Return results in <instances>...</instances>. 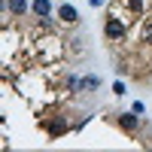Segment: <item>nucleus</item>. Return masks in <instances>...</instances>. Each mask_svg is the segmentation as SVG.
<instances>
[{
  "mask_svg": "<svg viewBox=\"0 0 152 152\" xmlns=\"http://www.w3.org/2000/svg\"><path fill=\"white\" fill-rule=\"evenodd\" d=\"M31 12L40 18H52V6H49V0H34L31 3Z\"/></svg>",
  "mask_w": 152,
  "mask_h": 152,
  "instance_id": "nucleus-5",
  "label": "nucleus"
},
{
  "mask_svg": "<svg viewBox=\"0 0 152 152\" xmlns=\"http://www.w3.org/2000/svg\"><path fill=\"white\" fill-rule=\"evenodd\" d=\"M116 122H119V128H122V131H137V128H140V119H137L134 113H122Z\"/></svg>",
  "mask_w": 152,
  "mask_h": 152,
  "instance_id": "nucleus-4",
  "label": "nucleus"
},
{
  "mask_svg": "<svg viewBox=\"0 0 152 152\" xmlns=\"http://www.w3.org/2000/svg\"><path fill=\"white\" fill-rule=\"evenodd\" d=\"M43 128H46V134H49V137H61V134L70 128V122H67L64 116H55V119H49Z\"/></svg>",
  "mask_w": 152,
  "mask_h": 152,
  "instance_id": "nucleus-2",
  "label": "nucleus"
},
{
  "mask_svg": "<svg viewBox=\"0 0 152 152\" xmlns=\"http://www.w3.org/2000/svg\"><path fill=\"white\" fill-rule=\"evenodd\" d=\"M125 34H128V28H125V21L119 15H110L104 21V37H107V40H122Z\"/></svg>",
  "mask_w": 152,
  "mask_h": 152,
  "instance_id": "nucleus-1",
  "label": "nucleus"
},
{
  "mask_svg": "<svg viewBox=\"0 0 152 152\" xmlns=\"http://www.w3.org/2000/svg\"><path fill=\"white\" fill-rule=\"evenodd\" d=\"M28 9H31L28 0H6V12H9V15H15V18H21Z\"/></svg>",
  "mask_w": 152,
  "mask_h": 152,
  "instance_id": "nucleus-3",
  "label": "nucleus"
},
{
  "mask_svg": "<svg viewBox=\"0 0 152 152\" xmlns=\"http://www.w3.org/2000/svg\"><path fill=\"white\" fill-rule=\"evenodd\" d=\"M143 40H146V43H152V24H149V28L143 31Z\"/></svg>",
  "mask_w": 152,
  "mask_h": 152,
  "instance_id": "nucleus-9",
  "label": "nucleus"
},
{
  "mask_svg": "<svg viewBox=\"0 0 152 152\" xmlns=\"http://www.w3.org/2000/svg\"><path fill=\"white\" fill-rule=\"evenodd\" d=\"M58 18H61V21H67V24H76V18H79V12H76V9H73L70 3H64V6L58 9Z\"/></svg>",
  "mask_w": 152,
  "mask_h": 152,
  "instance_id": "nucleus-6",
  "label": "nucleus"
},
{
  "mask_svg": "<svg viewBox=\"0 0 152 152\" xmlns=\"http://www.w3.org/2000/svg\"><path fill=\"white\" fill-rule=\"evenodd\" d=\"M100 79L97 76H85V79H79V91H91V88H97Z\"/></svg>",
  "mask_w": 152,
  "mask_h": 152,
  "instance_id": "nucleus-7",
  "label": "nucleus"
},
{
  "mask_svg": "<svg viewBox=\"0 0 152 152\" xmlns=\"http://www.w3.org/2000/svg\"><path fill=\"white\" fill-rule=\"evenodd\" d=\"M88 3H91V6H100V3H104V0H88Z\"/></svg>",
  "mask_w": 152,
  "mask_h": 152,
  "instance_id": "nucleus-10",
  "label": "nucleus"
},
{
  "mask_svg": "<svg viewBox=\"0 0 152 152\" xmlns=\"http://www.w3.org/2000/svg\"><path fill=\"white\" fill-rule=\"evenodd\" d=\"M128 9H131V12H140V9H143V0H128Z\"/></svg>",
  "mask_w": 152,
  "mask_h": 152,
  "instance_id": "nucleus-8",
  "label": "nucleus"
}]
</instances>
